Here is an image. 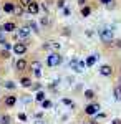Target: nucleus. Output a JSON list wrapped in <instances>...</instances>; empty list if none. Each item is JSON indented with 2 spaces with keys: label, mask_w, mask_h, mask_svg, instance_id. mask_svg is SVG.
<instances>
[{
  "label": "nucleus",
  "mask_w": 121,
  "mask_h": 124,
  "mask_svg": "<svg viewBox=\"0 0 121 124\" xmlns=\"http://www.w3.org/2000/svg\"><path fill=\"white\" fill-rule=\"evenodd\" d=\"M100 38H101V41L104 43V45L110 43V41L113 40V30L108 28V27H106V28H101L100 30Z\"/></svg>",
  "instance_id": "obj_1"
},
{
  "label": "nucleus",
  "mask_w": 121,
  "mask_h": 124,
  "mask_svg": "<svg viewBox=\"0 0 121 124\" xmlns=\"http://www.w3.org/2000/svg\"><path fill=\"white\" fill-rule=\"evenodd\" d=\"M61 63V56H60V53H50L47 58V65L48 66H56V65H60Z\"/></svg>",
  "instance_id": "obj_2"
},
{
  "label": "nucleus",
  "mask_w": 121,
  "mask_h": 124,
  "mask_svg": "<svg viewBox=\"0 0 121 124\" xmlns=\"http://www.w3.org/2000/svg\"><path fill=\"white\" fill-rule=\"evenodd\" d=\"M13 53H17V55L27 53V43H15L13 45Z\"/></svg>",
  "instance_id": "obj_3"
},
{
  "label": "nucleus",
  "mask_w": 121,
  "mask_h": 124,
  "mask_svg": "<svg viewBox=\"0 0 121 124\" xmlns=\"http://www.w3.org/2000/svg\"><path fill=\"white\" fill-rule=\"evenodd\" d=\"M25 8H27V12H28V13L35 15V13H38V10H40V5H38L37 2H33V0H32V2L28 3L27 7H25Z\"/></svg>",
  "instance_id": "obj_4"
},
{
  "label": "nucleus",
  "mask_w": 121,
  "mask_h": 124,
  "mask_svg": "<svg viewBox=\"0 0 121 124\" xmlns=\"http://www.w3.org/2000/svg\"><path fill=\"white\" fill-rule=\"evenodd\" d=\"M98 111H100V104H96V103H95V104H88V106H86V109H85V113H86L88 116L96 114Z\"/></svg>",
  "instance_id": "obj_5"
},
{
  "label": "nucleus",
  "mask_w": 121,
  "mask_h": 124,
  "mask_svg": "<svg viewBox=\"0 0 121 124\" xmlns=\"http://www.w3.org/2000/svg\"><path fill=\"white\" fill-rule=\"evenodd\" d=\"M100 73H101L103 76H111L113 75V68L110 66V65H103V66L100 68Z\"/></svg>",
  "instance_id": "obj_6"
},
{
  "label": "nucleus",
  "mask_w": 121,
  "mask_h": 124,
  "mask_svg": "<svg viewBox=\"0 0 121 124\" xmlns=\"http://www.w3.org/2000/svg\"><path fill=\"white\" fill-rule=\"evenodd\" d=\"M2 30H3V31H13V30H15V23H13V22H7V23L2 25Z\"/></svg>",
  "instance_id": "obj_7"
},
{
  "label": "nucleus",
  "mask_w": 121,
  "mask_h": 124,
  "mask_svg": "<svg viewBox=\"0 0 121 124\" xmlns=\"http://www.w3.org/2000/svg\"><path fill=\"white\" fill-rule=\"evenodd\" d=\"M15 66H17V70H18V71H23V70L27 68V60L20 58L18 61H17V65H15Z\"/></svg>",
  "instance_id": "obj_8"
},
{
  "label": "nucleus",
  "mask_w": 121,
  "mask_h": 124,
  "mask_svg": "<svg viewBox=\"0 0 121 124\" xmlns=\"http://www.w3.org/2000/svg\"><path fill=\"white\" fill-rule=\"evenodd\" d=\"M28 35H30V30H28V27H23V28L18 31V37L22 40H25V38H28Z\"/></svg>",
  "instance_id": "obj_9"
},
{
  "label": "nucleus",
  "mask_w": 121,
  "mask_h": 124,
  "mask_svg": "<svg viewBox=\"0 0 121 124\" xmlns=\"http://www.w3.org/2000/svg\"><path fill=\"white\" fill-rule=\"evenodd\" d=\"M30 68H32L33 71H40V70H42V63H40L38 60H35V61L30 63Z\"/></svg>",
  "instance_id": "obj_10"
},
{
  "label": "nucleus",
  "mask_w": 121,
  "mask_h": 124,
  "mask_svg": "<svg viewBox=\"0 0 121 124\" xmlns=\"http://www.w3.org/2000/svg\"><path fill=\"white\" fill-rule=\"evenodd\" d=\"M17 103V98L15 96H7L5 98V106H13Z\"/></svg>",
  "instance_id": "obj_11"
},
{
  "label": "nucleus",
  "mask_w": 121,
  "mask_h": 124,
  "mask_svg": "<svg viewBox=\"0 0 121 124\" xmlns=\"http://www.w3.org/2000/svg\"><path fill=\"white\" fill-rule=\"evenodd\" d=\"M96 60H98V56L96 55H91V56L86 60V66H93L95 63H96Z\"/></svg>",
  "instance_id": "obj_12"
},
{
  "label": "nucleus",
  "mask_w": 121,
  "mask_h": 124,
  "mask_svg": "<svg viewBox=\"0 0 121 124\" xmlns=\"http://www.w3.org/2000/svg\"><path fill=\"white\" fill-rule=\"evenodd\" d=\"M13 7H15V5H13L12 2H7V3H5V7H3V10H5L7 13H13Z\"/></svg>",
  "instance_id": "obj_13"
},
{
  "label": "nucleus",
  "mask_w": 121,
  "mask_h": 124,
  "mask_svg": "<svg viewBox=\"0 0 121 124\" xmlns=\"http://www.w3.org/2000/svg\"><path fill=\"white\" fill-rule=\"evenodd\" d=\"M85 98H86V99H93V98H95V91L86 89V91H85Z\"/></svg>",
  "instance_id": "obj_14"
},
{
  "label": "nucleus",
  "mask_w": 121,
  "mask_h": 124,
  "mask_svg": "<svg viewBox=\"0 0 121 124\" xmlns=\"http://www.w3.org/2000/svg\"><path fill=\"white\" fill-rule=\"evenodd\" d=\"M13 13H15L17 17H22V15H23V8H22V7H13Z\"/></svg>",
  "instance_id": "obj_15"
},
{
  "label": "nucleus",
  "mask_w": 121,
  "mask_h": 124,
  "mask_svg": "<svg viewBox=\"0 0 121 124\" xmlns=\"http://www.w3.org/2000/svg\"><path fill=\"white\" fill-rule=\"evenodd\" d=\"M22 85L25 86V88H30L32 83H30V78H22Z\"/></svg>",
  "instance_id": "obj_16"
},
{
  "label": "nucleus",
  "mask_w": 121,
  "mask_h": 124,
  "mask_svg": "<svg viewBox=\"0 0 121 124\" xmlns=\"http://www.w3.org/2000/svg\"><path fill=\"white\" fill-rule=\"evenodd\" d=\"M28 27L33 30V31H40V30H38V25L35 23V22H28Z\"/></svg>",
  "instance_id": "obj_17"
},
{
  "label": "nucleus",
  "mask_w": 121,
  "mask_h": 124,
  "mask_svg": "<svg viewBox=\"0 0 121 124\" xmlns=\"http://www.w3.org/2000/svg\"><path fill=\"white\" fill-rule=\"evenodd\" d=\"M90 13H91V8H90V7H85V8L81 10V15H83V17H88Z\"/></svg>",
  "instance_id": "obj_18"
},
{
  "label": "nucleus",
  "mask_w": 121,
  "mask_h": 124,
  "mask_svg": "<svg viewBox=\"0 0 121 124\" xmlns=\"http://www.w3.org/2000/svg\"><path fill=\"white\" fill-rule=\"evenodd\" d=\"M114 98H116V99H121V86H118V88L114 89Z\"/></svg>",
  "instance_id": "obj_19"
},
{
  "label": "nucleus",
  "mask_w": 121,
  "mask_h": 124,
  "mask_svg": "<svg viewBox=\"0 0 121 124\" xmlns=\"http://www.w3.org/2000/svg\"><path fill=\"white\" fill-rule=\"evenodd\" d=\"M35 99H37L38 103H40V101H43V99H45V94H43V93L40 91V93H37V96H35Z\"/></svg>",
  "instance_id": "obj_20"
},
{
  "label": "nucleus",
  "mask_w": 121,
  "mask_h": 124,
  "mask_svg": "<svg viewBox=\"0 0 121 124\" xmlns=\"http://www.w3.org/2000/svg\"><path fill=\"white\" fill-rule=\"evenodd\" d=\"M0 121H2V124H10V116H2Z\"/></svg>",
  "instance_id": "obj_21"
},
{
  "label": "nucleus",
  "mask_w": 121,
  "mask_h": 124,
  "mask_svg": "<svg viewBox=\"0 0 121 124\" xmlns=\"http://www.w3.org/2000/svg\"><path fill=\"white\" fill-rule=\"evenodd\" d=\"M30 2H32V0H20V5H22V7L25 8V7H27L28 3H30Z\"/></svg>",
  "instance_id": "obj_22"
},
{
  "label": "nucleus",
  "mask_w": 121,
  "mask_h": 124,
  "mask_svg": "<svg viewBox=\"0 0 121 124\" xmlns=\"http://www.w3.org/2000/svg\"><path fill=\"white\" fill-rule=\"evenodd\" d=\"M43 108H45V109H48V108H52V103H50V101H43Z\"/></svg>",
  "instance_id": "obj_23"
},
{
  "label": "nucleus",
  "mask_w": 121,
  "mask_h": 124,
  "mask_svg": "<svg viewBox=\"0 0 121 124\" xmlns=\"http://www.w3.org/2000/svg\"><path fill=\"white\" fill-rule=\"evenodd\" d=\"M18 119H20V121H25V119H27V114H25V113H20V114H18Z\"/></svg>",
  "instance_id": "obj_24"
},
{
  "label": "nucleus",
  "mask_w": 121,
  "mask_h": 124,
  "mask_svg": "<svg viewBox=\"0 0 121 124\" xmlns=\"http://www.w3.org/2000/svg\"><path fill=\"white\" fill-rule=\"evenodd\" d=\"M48 23H50V20H48L47 17H43V18H42V25H48Z\"/></svg>",
  "instance_id": "obj_25"
},
{
  "label": "nucleus",
  "mask_w": 121,
  "mask_h": 124,
  "mask_svg": "<svg viewBox=\"0 0 121 124\" xmlns=\"http://www.w3.org/2000/svg\"><path fill=\"white\" fill-rule=\"evenodd\" d=\"M50 46L53 48V50H58L60 48V43H50Z\"/></svg>",
  "instance_id": "obj_26"
},
{
  "label": "nucleus",
  "mask_w": 121,
  "mask_h": 124,
  "mask_svg": "<svg viewBox=\"0 0 121 124\" xmlns=\"http://www.w3.org/2000/svg\"><path fill=\"white\" fill-rule=\"evenodd\" d=\"M7 88H9V89H12V88H15V85H13V83H12V81H9V83H7Z\"/></svg>",
  "instance_id": "obj_27"
},
{
  "label": "nucleus",
  "mask_w": 121,
  "mask_h": 124,
  "mask_svg": "<svg viewBox=\"0 0 121 124\" xmlns=\"http://www.w3.org/2000/svg\"><path fill=\"white\" fill-rule=\"evenodd\" d=\"M100 2H101V3H103V5H108V3H111V2H113V0H100Z\"/></svg>",
  "instance_id": "obj_28"
},
{
  "label": "nucleus",
  "mask_w": 121,
  "mask_h": 124,
  "mask_svg": "<svg viewBox=\"0 0 121 124\" xmlns=\"http://www.w3.org/2000/svg\"><path fill=\"white\" fill-rule=\"evenodd\" d=\"M63 13H65V17L70 15V8H63Z\"/></svg>",
  "instance_id": "obj_29"
},
{
  "label": "nucleus",
  "mask_w": 121,
  "mask_h": 124,
  "mask_svg": "<svg viewBox=\"0 0 121 124\" xmlns=\"http://www.w3.org/2000/svg\"><path fill=\"white\" fill-rule=\"evenodd\" d=\"M2 40H3V30L0 28V41H2Z\"/></svg>",
  "instance_id": "obj_30"
},
{
  "label": "nucleus",
  "mask_w": 121,
  "mask_h": 124,
  "mask_svg": "<svg viewBox=\"0 0 121 124\" xmlns=\"http://www.w3.org/2000/svg\"><path fill=\"white\" fill-rule=\"evenodd\" d=\"M116 46H118V48H121V40H118V41H116Z\"/></svg>",
  "instance_id": "obj_31"
},
{
  "label": "nucleus",
  "mask_w": 121,
  "mask_h": 124,
  "mask_svg": "<svg viewBox=\"0 0 121 124\" xmlns=\"http://www.w3.org/2000/svg\"><path fill=\"white\" fill-rule=\"evenodd\" d=\"M113 124H121V121H120V119H114V121H113Z\"/></svg>",
  "instance_id": "obj_32"
},
{
  "label": "nucleus",
  "mask_w": 121,
  "mask_h": 124,
  "mask_svg": "<svg viewBox=\"0 0 121 124\" xmlns=\"http://www.w3.org/2000/svg\"><path fill=\"white\" fill-rule=\"evenodd\" d=\"M78 3H80V5H83V3H85V0H78Z\"/></svg>",
  "instance_id": "obj_33"
}]
</instances>
